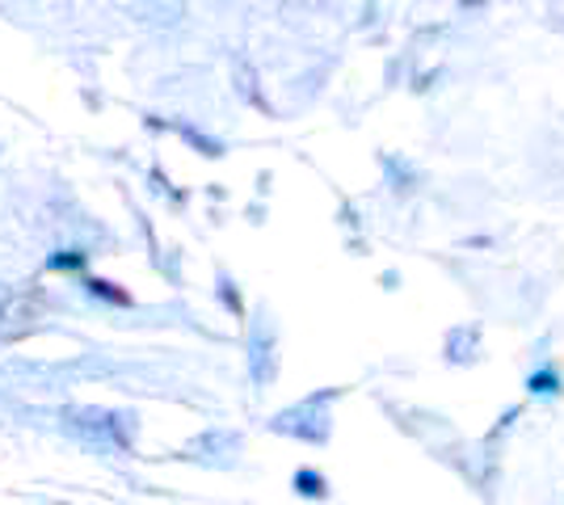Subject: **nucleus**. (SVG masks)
Instances as JSON below:
<instances>
[{"label":"nucleus","mask_w":564,"mask_h":505,"mask_svg":"<svg viewBox=\"0 0 564 505\" xmlns=\"http://www.w3.org/2000/svg\"><path fill=\"white\" fill-rule=\"evenodd\" d=\"M531 384H535V392H547V384L556 387V375H535V380H531Z\"/></svg>","instance_id":"1"}]
</instances>
